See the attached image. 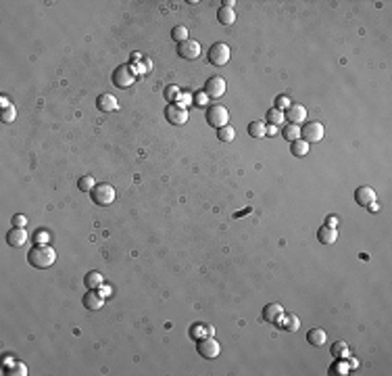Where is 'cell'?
<instances>
[{"label":"cell","mask_w":392,"mask_h":376,"mask_svg":"<svg viewBox=\"0 0 392 376\" xmlns=\"http://www.w3.org/2000/svg\"><path fill=\"white\" fill-rule=\"evenodd\" d=\"M27 261L38 270H46L57 261V253H54V249L50 245H36L34 249H29Z\"/></svg>","instance_id":"6da1fadb"},{"label":"cell","mask_w":392,"mask_h":376,"mask_svg":"<svg viewBox=\"0 0 392 376\" xmlns=\"http://www.w3.org/2000/svg\"><path fill=\"white\" fill-rule=\"evenodd\" d=\"M90 197H92V201L96 203V205L107 207V205H111V203L115 201V188L111 184H107V182L96 184L90 190Z\"/></svg>","instance_id":"7a4b0ae2"},{"label":"cell","mask_w":392,"mask_h":376,"mask_svg":"<svg viewBox=\"0 0 392 376\" xmlns=\"http://www.w3.org/2000/svg\"><path fill=\"white\" fill-rule=\"evenodd\" d=\"M207 123L211 128H223V125L230 123V111L223 105H211L207 109Z\"/></svg>","instance_id":"3957f363"},{"label":"cell","mask_w":392,"mask_h":376,"mask_svg":"<svg viewBox=\"0 0 392 376\" xmlns=\"http://www.w3.org/2000/svg\"><path fill=\"white\" fill-rule=\"evenodd\" d=\"M230 57H232V52H230V46L225 42H215L209 48V63L215 67L227 65V63H230Z\"/></svg>","instance_id":"277c9868"},{"label":"cell","mask_w":392,"mask_h":376,"mask_svg":"<svg viewBox=\"0 0 392 376\" xmlns=\"http://www.w3.org/2000/svg\"><path fill=\"white\" fill-rule=\"evenodd\" d=\"M134 82H136V75H134V71H131L130 65H119L113 71V84L117 86V88L128 90Z\"/></svg>","instance_id":"5b68a950"},{"label":"cell","mask_w":392,"mask_h":376,"mask_svg":"<svg viewBox=\"0 0 392 376\" xmlns=\"http://www.w3.org/2000/svg\"><path fill=\"white\" fill-rule=\"evenodd\" d=\"M301 138L307 142H319L324 138V123L319 121H307L301 130Z\"/></svg>","instance_id":"8992f818"},{"label":"cell","mask_w":392,"mask_h":376,"mask_svg":"<svg viewBox=\"0 0 392 376\" xmlns=\"http://www.w3.org/2000/svg\"><path fill=\"white\" fill-rule=\"evenodd\" d=\"M198 353L205 357V359H215L219 353H221V345H219L213 336H207V339L198 341Z\"/></svg>","instance_id":"52a82bcc"},{"label":"cell","mask_w":392,"mask_h":376,"mask_svg":"<svg viewBox=\"0 0 392 376\" xmlns=\"http://www.w3.org/2000/svg\"><path fill=\"white\" fill-rule=\"evenodd\" d=\"M205 94L209 98H221L225 94V80L221 75H213L209 77L205 84Z\"/></svg>","instance_id":"ba28073f"},{"label":"cell","mask_w":392,"mask_h":376,"mask_svg":"<svg viewBox=\"0 0 392 376\" xmlns=\"http://www.w3.org/2000/svg\"><path fill=\"white\" fill-rule=\"evenodd\" d=\"M177 54L182 59H186V61H196V59L200 57V44L196 42V40H190V38H188L186 42L177 44Z\"/></svg>","instance_id":"9c48e42d"},{"label":"cell","mask_w":392,"mask_h":376,"mask_svg":"<svg viewBox=\"0 0 392 376\" xmlns=\"http://www.w3.org/2000/svg\"><path fill=\"white\" fill-rule=\"evenodd\" d=\"M165 117L169 123L174 125H184L188 121V109L179 107V105H167L165 107Z\"/></svg>","instance_id":"30bf717a"},{"label":"cell","mask_w":392,"mask_h":376,"mask_svg":"<svg viewBox=\"0 0 392 376\" xmlns=\"http://www.w3.org/2000/svg\"><path fill=\"white\" fill-rule=\"evenodd\" d=\"M282 316H284V307L280 303H269L263 307V320L269 324H280Z\"/></svg>","instance_id":"8fae6325"},{"label":"cell","mask_w":392,"mask_h":376,"mask_svg":"<svg viewBox=\"0 0 392 376\" xmlns=\"http://www.w3.org/2000/svg\"><path fill=\"white\" fill-rule=\"evenodd\" d=\"M286 119L290 121V123H303V121H307V109H305V105H290L288 109H286Z\"/></svg>","instance_id":"7c38bea8"},{"label":"cell","mask_w":392,"mask_h":376,"mask_svg":"<svg viewBox=\"0 0 392 376\" xmlns=\"http://www.w3.org/2000/svg\"><path fill=\"white\" fill-rule=\"evenodd\" d=\"M190 336L194 341H202V339H207V336H215V328L207 322H196L190 328Z\"/></svg>","instance_id":"4fadbf2b"},{"label":"cell","mask_w":392,"mask_h":376,"mask_svg":"<svg viewBox=\"0 0 392 376\" xmlns=\"http://www.w3.org/2000/svg\"><path fill=\"white\" fill-rule=\"evenodd\" d=\"M355 201H357V205L367 207L370 203L375 201V190H373L371 186H359L357 190H355Z\"/></svg>","instance_id":"5bb4252c"},{"label":"cell","mask_w":392,"mask_h":376,"mask_svg":"<svg viewBox=\"0 0 392 376\" xmlns=\"http://www.w3.org/2000/svg\"><path fill=\"white\" fill-rule=\"evenodd\" d=\"M27 238H29V234L25 232V228H15V226L11 228V232L6 234V242H9L11 247H15V249L25 245Z\"/></svg>","instance_id":"9a60e30c"},{"label":"cell","mask_w":392,"mask_h":376,"mask_svg":"<svg viewBox=\"0 0 392 376\" xmlns=\"http://www.w3.org/2000/svg\"><path fill=\"white\" fill-rule=\"evenodd\" d=\"M96 107L103 113H113V111L119 109V105H117V98L113 96V94H100V96L96 98Z\"/></svg>","instance_id":"2e32d148"},{"label":"cell","mask_w":392,"mask_h":376,"mask_svg":"<svg viewBox=\"0 0 392 376\" xmlns=\"http://www.w3.org/2000/svg\"><path fill=\"white\" fill-rule=\"evenodd\" d=\"M307 341H309V345H313V347H324L327 343V332L324 328H311L307 332Z\"/></svg>","instance_id":"e0dca14e"},{"label":"cell","mask_w":392,"mask_h":376,"mask_svg":"<svg viewBox=\"0 0 392 376\" xmlns=\"http://www.w3.org/2000/svg\"><path fill=\"white\" fill-rule=\"evenodd\" d=\"M103 299L105 297H100L98 295V291H88L84 295V305H86V309H90V311H96V309H100L103 307Z\"/></svg>","instance_id":"ac0fdd59"},{"label":"cell","mask_w":392,"mask_h":376,"mask_svg":"<svg viewBox=\"0 0 392 376\" xmlns=\"http://www.w3.org/2000/svg\"><path fill=\"white\" fill-rule=\"evenodd\" d=\"M317 238L321 245H334L338 240V232H336V228H330V226H321L317 230Z\"/></svg>","instance_id":"d6986e66"},{"label":"cell","mask_w":392,"mask_h":376,"mask_svg":"<svg viewBox=\"0 0 392 376\" xmlns=\"http://www.w3.org/2000/svg\"><path fill=\"white\" fill-rule=\"evenodd\" d=\"M84 284H86V288H90V291H96V288H100L105 284V278H103V274L100 272L92 270V272H88L84 276Z\"/></svg>","instance_id":"ffe728a7"},{"label":"cell","mask_w":392,"mask_h":376,"mask_svg":"<svg viewBox=\"0 0 392 376\" xmlns=\"http://www.w3.org/2000/svg\"><path fill=\"white\" fill-rule=\"evenodd\" d=\"M280 326L284 328V330H288V332H296L299 330V326H301V320H299V316H294V313H284L282 320H280Z\"/></svg>","instance_id":"44dd1931"},{"label":"cell","mask_w":392,"mask_h":376,"mask_svg":"<svg viewBox=\"0 0 392 376\" xmlns=\"http://www.w3.org/2000/svg\"><path fill=\"white\" fill-rule=\"evenodd\" d=\"M330 351H332V355H334L336 359H348V355H350V349H348V345L344 343V341H336V343H332Z\"/></svg>","instance_id":"7402d4cb"},{"label":"cell","mask_w":392,"mask_h":376,"mask_svg":"<svg viewBox=\"0 0 392 376\" xmlns=\"http://www.w3.org/2000/svg\"><path fill=\"white\" fill-rule=\"evenodd\" d=\"M248 134L253 138H265L267 136V125H265V121H250L248 123Z\"/></svg>","instance_id":"603a6c76"},{"label":"cell","mask_w":392,"mask_h":376,"mask_svg":"<svg viewBox=\"0 0 392 376\" xmlns=\"http://www.w3.org/2000/svg\"><path fill=\"white\" fill-rule=\"evenodd\" d=\"M282 136H284L288 142H294V140L301 138V128L296 123H286L284 128H282Z\"/></svg>","instance_id":"cb8c5ba5"},{"label":"cell","mask_w":392,"mask_h":376,"mask_svg":"<svg viewBox=\"0 0 392 376\" xmlns=\"http://www.w3.org/2000/svg\"><path fill=\"white\" fill-rule=\"evenodd\" d=\"M290 151H292L294 157H307L309 155V142L307 140H294V142H290Z\"/></svg>","instance_id":"d4e9b609"},{"label":"cell","mask_w":392,"mask_h":376,"mask_svg":"<svg viewBox=\"0 0 392 376\" xmlns=\"http://www.w3.org/2000/svg\"><path fill=\"white\" fill-rule=\"evenodd\" d=\"M217 19H219V23H223V25H232V23L236 21V13H234V9L221 6V9L217 11Z\"/></svg>","instance_id":"484cf974"},{"label":"cell","mask_w":392,"mask_h":376,"mask_svg":"<svg viewBox=\"0 0 392 376\" xmlns=\"http://www.w3.org/2000/svg\"><path fill=\"white\" fill-rule=\"evenodd\" d=\"M265 121L271 123V125H280V123L286 121V115H284V111H280V109L273 107L267 111V115H265Z\"/></svg>","instance_id":"4316f807"},{"label":"cell","mask_w":392,"mask_h":376,"mask_svg":"<svg viewBox=\"0 0 392 376\" xmlns=\"http://www.w3.org/2000/svg\"><path fill=\"white\" fill-rule=\"evenodd\" d=\"M165 98L169 105H177L179 98H182V88L179 86H167L165 88Z\"/></svg>","instance_id":"83f0119b"},{"label":"cell","mask_w":392,"mask_h":376,"mask_svg":"<svg viewBox=\"0 0 392 376\" xmlns=\"http://www.w3.org/2000/svg\"><path fill=\"white\" fill-rule=\"evenodd\" d=\"M217 138L221 140V142H232V140L236 138V130H234L232 125L227 123V125H223V128L217 130Z\"/></svg>","instance_id":"f1b7e54d"},{"label":"cell","mask_w":392,"mask_h":376,"mask_svg":"<svg viewBox=\"0 0 392 376\" xmlns=\"http://www.w3.org/2000/svg\"><path fill=\"white\" fill-rule=\"evenodd\" d=\"M171 38H174L177 44L186 42V40H188V27H186V25H175L174 29H171Z\"/></svg>","instance_id":"f546056e"},{"label":"cell","mask_w":392,"mask_h":376,"mask_svg":"<svg viewBox=\"0 0 392 376\" xmlns=\"http://www.w3.org/2000/svg\"><path fill=\"white\" fill-rule=\"evenodd\" d=\"M6 374L11 376H25L27 374V366L23 362H13L9 368H6Z\"/></svg>","instance_id":"4dcf8cb0"},{"label":"cell","mask_w":392,"mask_h":376,"mask_svg":"<svg viewBox=\"0 0 392 376\" xmlns=\"http://www.w3.org/2000/svg\"><path fill=\"white\" fill-rule=\"evenodd\" d=\"M77 186H80V190L90 192L92 188L96 186V182H94V178H92V176H82L80 180H77Z\"/></svg>","instance_id":"1f68e13d"},{"label":"cell","mask_w":392,"mask_h":376,"mask_svg":"<svg viewBox=\"0 0 392 376\" xmlns=\"http://www.w3.org/2000/svg\"><path fill=\"white\" fill-rule=\"evenodd\" d=\"M36 242V245H48L50 242V232H46V230H38L36 234H34V238H31Z\"/></svg>","instance_id":"d6a6232c"},{"label":"cell","mask_w":392,"mask_h":376,"mask_svg":"<svg viewBox=\"0 0 392 376\" xmlns=\"http://www.w3.org/2000/svg\"><path fill=\"white\" fill-rule=\"evenodd\" d=\"M15 117H17V109H15V105L4 107V111H2V121H4V123H13Z\"/></svg>","instance_id":"836d02e7"},{"label":"cell","mask_w":392,"mask_h":376,"mask_svg":"<svg viewBox=\"0 0 392 376\" xmlns=\"http://www.w3.org/2000/svg\"><path fill=\"white\" fill-rule=\"evenodd\" d=\"M290 105H292V100H290V96H286V94H280L276 98V109H280V111H284Z\"/></svg>","instance_id":"e575fe53"},{"label":"cell","mask_w":392,"mask_h":376,"mask_svg":"<svg viewBox=\"0 0 392 376\" xmlns=\"http://www.w3.org/2000/svg\"><path fill=\"white\" fill-rule=\"evenodd\" d=\"M194 105H196V107H207V105H209V96L205 94V90L194 94Z\"/></svg>","instance_id":"d590c367"},{"label":"cell","mask_w":392,"mask_h":376,"mask_svg":"<svg viewBox=\"0 0 392 376\" xmlns=\"http://www.w3.org/2000/svg\"><path fill=\"white\" fill-rule=\"evenodd\" d=\"M11 222H13L15 228H25V226H27V217L21 215V213H17V215H13Z\"/></svg>","instance_id":"8d00e7d4"},{"label":"cell","mask_w":392,"mask_h":376,"mask_svg":"<svg viewBox=\"0 0 392 376\" xmlns=\"http://www.w3.org/2000/svg\"><path fill=\"white\" fill-rule=\"evenodd\" d=\"M326 226H330V228H336V226H338V217H336V215H327V217H326Z\"/></svg>","instance_id":"74e56055"},{"label":"cell","mask_w":392,"mask_h":376,"mask_svg":"<svg viewBox=\"0 0 392 376\" xmlns=\"http://www.w3.org/2000/svg\"><path fill=\"white\" fill-rule=\"evenodd\" d=\"M334 370H336V374H348V366H344V364H336V366H334Z\"/></svg>","instance_id":"f35d334b"},{"label":"cell","mask_w":392,"mask_h":376,"mask_svg":"<svg viewBox=\"0 0 392 376\" xmlns=\"http://www.w3.org/2000/svg\"><path fill=\"white\" fill-rule=\"evenodd\" d=\"M96 291H98V288H96ZM109 293H111V291H109V286H107V284H103V286H100V291H98V295H100V297H107Z\"/></svg>","instance_id":"ab89813d"},{"label":"cell","mask_w":392,"mask_h":376,"mask_svg":"<svg viewBox=\"0 0 392 376\" xmlns=\"http://www.w3.org/2000/svg\"><path fill=\"white\" fill-rule=\"evenodd\" d=\"M367 209H370V211H371V213H375V211H378V209H380V205H378V201H373V203H370V205H367Z\"/></svg>","instance_id":"60d3db41"},{"label":"cell","mask_w":392,"mask_h":376,"mask_svg":"<svg viewBox=\"0 0 392 376\" xmlns=\"http://www.w3.org/2000/svg\"><path fill=\"white\" fill-rule=\"evenodd\" d=\"M234 4H236L234 0H223V6H227V9H234Z\"/></svg>","instance_id":"b9f144b4"},{"label":"cell","mask_w":392,"mask_h":376,"mask_svg":"<svg viewBox=\"0 0 392 376\" xmlns=\"http://www.w3.org/2000/svg\"><path fill=\"white\" fill-rule=\"evenodd\" d=\"M267 134H276V125H269V128H267Z\"/></svg>","instance_id":"7bdbcfd3"}]
</instances>
